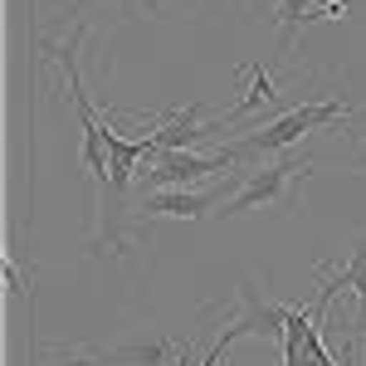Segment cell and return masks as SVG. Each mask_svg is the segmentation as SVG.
Wrapping results in <instances>:
<instances>
[{"label":"cell","mask_w":366,"mask_h":366,"mask_svg":"<svg viewBox=\"0 0 366 366\" xmlns=\"http://www.w3.org/2000/svg\"><path fill=\"white\" fill-rule=\"evenodd\" d=\"M347 117H362V113H357V108H347V103H337V98L303 103V108L274 117V122L254 127V132H244V137L225 142V152L234 157V162H244V157H283L298 137H308V132H317V127H332V122H347Z\"/></svg>","instance_id":"obj_1"},{"label":"cell","mask_w":366,"mask_h":366,"mask_svg":"<svg viewBox=\"0 0 366 366\" xmlns=\"http://www.w3.org/2000/svg\"><path fill=\"white\" fill-rule=\"evenodd\" d=\"M79 39H84V25L74 29V39H69V44H44V54H54L59 64H64L69 103H74V117H79V132H84L88 176L103 186V181H113V162L103 157V147H108V132H113V127H103V122H98V113H93V103H88V93H84V79H79Z\"/></svg>","instance_id":"obj_2"},{"label":"cell","mask_w":366,"mask_h":366,"mask_svg":"<svg viewBox=\"0 0 366 366\" xmlns=\"http://www.w3.org/2000/svg\"><path fill=\"white\" fill-rule=\"evenodd\" d=\"M312 162L303 157H274V162H259V167L244 171V186L220 205V215H244V210H259V205H274L293 191V181H308Z\"/></svg>","instance_id":"obj_3"},{"label":"cell","mask_w":366,"mask_h":366,"mask_svg":"<svg viewBox=\"0 0 366 366\" xmlns=\"http://www.w3.org/2000/svg\"><path fill=\"white\" fill-rule=\"evenodd\" d=\"M239 162L229 157L225 147L215 152V157H200V152H157V162L152 171H142V191H186L191 181H205V176H215V171H234Z\"/></svg>","instance_id":"obj_4"},{"label":"cell","mask_w":366,"mask_h":366,"mask_svg":"<svg viewBox=\"0 0 366 366\" xmlns=\"http://www.w3.org/2000/svg\"><path fill=\"white\" fill-rule=\"evenodd\" d=\"M225 200V186H215V191H142L137 215L142 220H200Z\"/></svg>","instance_id":"obj_5"},{"label":"cell","mask_w":366,"mask_h":366,"mask_svg":"<svg viewBox=\"0 0 366 366\" xmlns=\"http://www.w3.org/2000/svg\"><path fill=\"white\" fill-rule=\"evenodd\" d=\"M200 103H191V108H181V113H162V117H152L157 122V132H147L152 137V147L157 152H196L205 137H220L229 122H200Z\"/></svg>","instance_id":"obj_6"},{"label":"cell","mask_w":366,"mask_h":366,"mask_svg":"<svg viewBox=\"0 0 366 366\" xmlns=\"http://www.w3.org/2000/svg\"><path fill=\"white\" fill-rule=\"evenodd\" d=\"M352 0H279V54L283 59H293V39H298V29L312 25V20H337L342 10H347Z\"/></svg>","instance_id":"obj_7"},{"label":"cell","mask_w":366,"mask_h":366,"mask_svg":"<svg viewBox=\"0 0 366 366\" xmlns=\"http://www.w3.org/2000/svg\"><path fill=\"white\" fill-rule=\"evenodd\" d=\"M244 74H249V88H244V98L225 113V122H239V117L254 113L259 103H274V98H279V88H274V79H269V69H264V64H249Z\"/></svg>","instance_id":"obj_8"},{"label":"cell","mask_w":366,"mask_h":366,"mask_svg":"<svg viewBox=\"0 0 366 366\" xmlns=\"http://www.w3.org/2000/svg\"><path fill=\"white\" fill-rule=\"evenodd\" d=\"M303 347H308V362L312 366H337V357L322 347V322H317V312L308 317V332H303Z\"/></svg>","instance_id":"obj_9"},{"label":"cell","mask_w":366,"mask_h":366,"mask_svg":"<svg viewBox=\"0 0 366 366\" xmlns=\"http://www.w3.org/2000/svg\"><path fill=\"white\" fill-rule=\"evenodd\" d=\"M88 5H93V0H74V5H69V15H84ZM137 5H147V15H157V10H162V0H137Z\"/></svg>","instance_id":"obj_10"},{"label":"cell","mask_w":366,"mask_h":366,"mask_svg":"<svg viewBox=\"0 0 366 366\" xmlns=\"http://www.w3.org/2000/svg\"><path fill=\"white\" fill-rule=\"evenodd\" d=\"M5 283H10V293H20V283H25V279H20V269H15L10 259H5Z\"/></svg>","instance_id":"obj_11"},{"label":"cell","mask_w":366,"mask_h":366,"mask_svg":"<svg viewBox=\"0 0 366 366\" xmlns=\"http://www.w3.org/2000/svg\"><path fill=\"white\" fill-rule=\"evenodd\" d=\"M357 254H362V259H366V234H362V244H357Z\"/></svg>","instance_id":"obj_12"}]
</instances>
